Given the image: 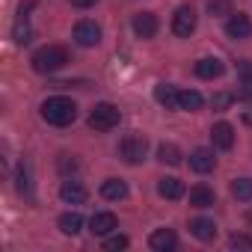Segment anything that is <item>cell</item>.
<instances>
[{
    "instance_id": "15",
    "label": "cell",
    "mask_w": 252,
    "mask_h": 252,
    "mask_svg": "<svg viewBox=\"0 0 252 252\" xmlns=\"http://www.w3.org/2000/svg\"><path fill=\"white\" fill-rule=\"evenodd\" d=\"M190 234L208 243V240H214V237H217V222H214V220H208V217H196V220H190Z\"/></svg>"
},
{
    "instance_id": "29",
    "label": "cell",
    "mask_w": 252,
    "mask_h": 252,
    "mask_svg": "<svg viewBox=\"0 0 252 252\" xmlns=\"http://www.w3.org/2000/svg\"><path fill=\"white\" fill-rule=\"evenodd\" d=\"M231 101H234V95H228V92H220V95H214V110H225Z\"/></svg>"
},
{
    "instance_id": "11",
    "label": "cell",
    "mask_w": 252,
    "mask_h": 252,
    "mask_svg": "<svg viewBox=\"0 0 252 252\" xmlns=\"http://www.w3.org/2000/svg\"><path fill=\"white\" fill-rule=\"evenodd\" d=\"M134 33L140 39H152L158 33V15L155 12H137L134 15Z\"/></svg>"
},
{
    "instance_id": "27",
    "label": "cell",
    "mask_w": 252,
    "mask_h": 252,
    "mask_svg": "<svg viewBox=\"0 0 252 252\" xmlns=\"http://www.w3.org/2000/svg\"><path fill=\"white\" fill-rule=\"evenodd\" d=\"M104 249H128V237H125V234H113V237H107L104 240Z\"/></svg>"
},
{
    "instance_id": "25",
    "label": "cell",
    "mask_w": 252,
    "mask_h": 252,
    "mask_svg": "<svg viewBox=\"0 0 252 252\" xmlns=\"http://www.w3.org/2000/svg\"><path fill=\"white\" fill-rule=\"evenodd\" d=\"M211 15H231V0H208Z\"/></svg>"
},
{
    "instance_id": "31",
    "label": "cell",
    "mask_w": 252,
    "mask_h": 252,
    "mask_svg": "<svg viewBox=\"0 0 252 252\" xmlns=\"http://www.w3.org/2000/svg\"><path fill=\"white\" fill-rule=\"evenodd\" d=\"M243 122H246V125H252V107H249V110H243Z\"/></svg>"
},
{
    "instance_id": "5",
    "label": "cell",
    "mask_w": 252,
    "mask_h": 252,
    "mask_svg": "<svg viewBox=\"0 0 252 252\" xmlns=\"http://www.w3.org/2000/svg\"><path fill=\"white\" fill-rule=\"evenodd\" d=\"M196 21H199V18H196V9H193V6H178L175 15H172V33L181 36V39H187V36H193Z\"/></svg>"
},
{
    "instance_id": "1",
    "label": "cell",
    "mask_w": 252,
    "mask_h": 252,
    "mask_svg": "<svg viewBox=\"0 0 252 252\" xmlns=\"http://www.w3.org/2000/svg\"><path fill=\"white\" fill-rule=\"evenodd\" d=\"M42 119L48 125H54V128H65V125H71L77 119V104L65 95H54L42 104Z\"/></svg>"
},
{
    "instance_id": "28",
    "label": "cell",
    "mask_w": 252,
    "mask_h": 252,
    "mask_svg": "<svg viewBox=\"0 0 252 252\" xmlns=\"http://www.w3.org/2000/svg\"><path fill=\"white\" fill-rule=\"evenodd\" d=\"M18 190H21V193L30 190V169H27V163L18 166Z\"/></svg>"
},
{
    "instance_id": "20",
    "label": "cell",
    "mask_w": 252,
    "mask_h": 252,
    "mask_svg": "<svg viewBox=\"0 0 252 252\" xmlns=\"http://www.w3.org/2000/svg\"><path fill=\"white\" fill-rule=\"evenodd\" d=\"M158 193L163 196V199H181L184 196V184H181V178H160L158 181Z\"/></svg>"
},
{
    "instance_id": "8",
    "label": "cell",
    "mask_w": 252,
    "mask_h": 252,
    "mask_svg": "<svg viewBox=\"0 0 252 252\" xmlns=\"http://www.w3.org/2000/svg\"><path fill=\"white\" fill-rule=\"evenodd\" d=\"M225 33H228L231 39H249V36H252V21H249L246 15H240V12H237V15L231 12L228 21H225Z\"/></svg>"
},
{
    "instance_id": "32",
    "label": "cell",
    "mask_w": 252,
    "mask_h": 252,
    "mask_svg": "<svg viewBox=\"0 0 252 252\" xmlns=\"http://www.w3.org/2000/svg\"><path fill=\"white\" fill-rule=\"evenodd\" d=\"M246 217H249V222H252V211H249V214H246Z\"/></svg>"
},
{
    "instance_id": "26",
    "label": "cell",
    "mask_w": 252,
    "mask_h": 252,
    "mask_svg": "<svg viewBox=\"0 0 252 252\" xmlns=\"http://www.w3.org/2000/svg\"><path fill=\"white\" fill-rule=\"evenodd\" d=\"M228 246H231V249H249V252H252V237H246V234H231V237H228Z\"/></svg>"
},
{
    "instance_id": "6",
    "label": "cell",
    "mask_w": 252,
    "mask_h": 252,
    "mask_svg": "<svg viewBox=\"0 0 252 252\" xmlns=\"http://www.w3.org/2000/svg\"><path fill=\"white\" fill-rule=\"evenodd\" d=\"M74 42H77L80 48H95V45L101 42V27H98L95 21H77V27H74Z\"/></svg>"
},
{
    "instance_id": "3",
    "label": "cell",
    "mask_w": 252,
    "mask_h": 252,
    "mask_svg": "<svg viewBox=\"0 0 252 252\" xmlns=\"http://www.w3.org/2000/svg\"><path fill=\"white\" fill-rule=\"evenodd\" d=\"M119 119H122L119 107H113V104H107V101L95 104L92 113H89V125H92L95 131H113L116 125H119Z\"/></svg>"
},
{
    "instance_id": "16",
    "label": "cell",
    "mask_w": 252,
    "mask_h": 252,
    "mask_svg": "<svg viewBox=\"0 0 252 252\" xmlns=\"http://www.w3.org/2000/svg\"><path fill=\"white\" fill-rule=\"evenodd\" d=\"M101 196L107 202H122V199H128V184H125L122 178H107L101 184Z\"/></svg>"
},
{
    "instance_id": "7",
    "label": "cell",
    "mask_w": 252,
    "mask_h": 252,
    "mask_svg": "<svg viewBox=\"0 0 252 252\" xmlns=\"http://www.w3.org/2000/svg\"><path fill=\"white\" fill-rule=\"evenodd\" d=\"M60 199H63L65 205H83V202L89 199V190H86L80 181H63V187H60Z\"/></svg>"
},
{
    "instance_id": "23",
    "label": "cell",
    "mask_w": 252,
    "mask_h": 252,
    "mask_svg": "<svg viewBox=\"0 0 252 252\" xmlns=\"http://www.w3.org/2000/svg\"><path fill=\"white\" fill-rule=\"evenodd\" d=\"M158 160H160V163L175 166V163H181V149H178L175 143H163V146L158 149Z\"/></svg>"
},
{
    "instance_id": "9",
    "label": "cell",
    "mask_w": 252,
    "mask_h": 252,
    "mask_svg": "<svg viewBox=\"0 0 252 252\" xmlns=\"http://www.w3.org/2000/svg\"><path fill=\"white\" fill-rule=\"evenodd\" d=\"M214 166H217V158H214L211 149H196V152L190 155V169H193V172L208 175V172H214Z\"/></svg>"
},
{
    "instance_id": "18",
    "label": "cell",
    "mask_w": 252,
    "mask_h": 252,
    "mask_svg": "<svg viewBox=\"0 0 252 252\" xmlns=\"http://www.w3.org/2000/svg\"><path fill=\"white\" fill-rule=\"evenodd\" d=\"M217 202V196H214V190L208 187V184H196L193 190H190V205L193 208H211Z\"/></svg>"
},
{
    "instance_id": "4",
    "label": "cell",
    "mask_w": 252,
    "mask_h": 252,
    "mask_svg": "<svg viewBox=\"0 0 252 252\" xmlns=\"http://www.w3.org/2000/svg\"><path fill=\"white\" fill-rule=\"evenodd\" d=\"M146 155H149V140H146V137L131 134V137L122 140V158L128 160L131 166H140V163L146 160Z\"/></svg>"
},
{
    "instance_id": "13",
    "label": "cell",
    "mask_w": 252,
    "mask_h": 252,
    "mask_svg": "<svg viewBox=\"0 0 252 252\" xmlns=\"http://www.w3.org/2000/svg\"><path fill=\"white\" fill-rule=\"evenodd\" d=\"M222 71H225V65L217 57H205L196 63V77H202V80H217V77H222Z\"/></svg>"
},
{
    "instance_id": "19",
    "label": "cell",
    "mask_w": 252,
    "mask_h": 252,
    "mask_svg": "<svg viewBox=\"0 0 252 252\" xmlns=\"http://www.w3.org/2000/svg\"><path fill=\"white\" fill-rule=\"evenodd\" d=\"M202 104H205V98H202L196 89H181V92H178V110L196 113V110H202Z\"/></svg>"
},
{
    "instance_id": "24",
    "label": "cell",
    "mask_w": 252,
    "mask_h": 252,
    "mask_svg": "<svg viewBox=\"0 0 252 252\" xmlns=\"http://www.w3.org/2000/svg\"><path fill=\"white\" fill-rule=\"evenodd\" d=\"M231 193H234V199L249 202V199H252V178H237V181L231 184Z\"/></svg>"
},
{
    "instance_id": "12",
    "label": "cell",
    "mask_w": 252,
    "mask_h": 252,
    "mask_svg": "<svg viewBox=\"0 0 252 252\" xmlns=\"http://www.w3.org/2000/svg\"><path fill=\"white\" fill-rule=\"evenodd\" d=\"M119 228V220H116V214H110V211H98L92 220H89V231L92 234H110V231H116Z\"/></svg>"
},
{
    "instance_id": "14",
    "label": "cell",
    "mask_w": 252,
    "mask_h": 252,
    "mask_svg": "<svg viewBox=\"0 0 252 252\" xmlns=\"http://www.w3.org/2000/svg\"><path fill=\"white\" fill-rule=\"evenodd\" d=\"M175 243H178V237H175L172 228H158V231H152V237H149V246H152L155 252H169V249H175Z\"/></svg>"
},
{
    "instance_id": "21",
    "label": "cell",
    "mask_w": 252,
    "mask_h": 252,
    "mask_svg": "<svg viewBox=\"0 0 252 252\" xmlns=\"http://www.w3.org/2000/svg\"><path fill=\"white\" fill-rule=\"evenodd\" d=\"M30 6H33V3H27V9H30ZM27 9L21 6V18H18V24H15V33H12L18 45H27V42L33 39V30H30V24H27Z\"/></svg>"
},
{
    "instance_id": "2",
    "label": "cell",
    "mask_w": 252,
    "mask_h": 252,
    "mask_svg": "<svg viewBox=\"0 0 252 252\" xmlns=\"http://www.w3.org/2000/svg\"><path fill=\"white\" fill-rule=\"evenodd\" d=\"M33 71H39V74H54V71H60L65 63H68V51L65 48H60V45H45V48H39L36 54H33Z\"/></svg>"
},
{
    "instance_id": "10",
    "label": "cell",
    "mask_w": 252,
    "mask_h": 252,
    "mask_svg": "<svg viewBox=\"0 0 252 252\" xmlns=\"http://www.w3.org/2000/svg\"><path fill=\"white\" fill-rule=\"evenodd\" d=\"M211 140H214V146H217V149L228 152V149L234 146V128H231L228 122H217L214 128H211Z\"/></svg>"
},
{
    "instance_id": "30",
    "label": "cell",
    "mask_w": 252,
    "mask_h": 252,
    "mask_svg": "<svg viewBox=\"0 0 252 252\" xmlns=\"http://www.w3.org/2000/svg\"><path fill=\"white\" fill-rule=\"evenodd\" d=\"M95 3H98V0H71V6H77V9H89Z\"/></svg>"
},
{
    "instance_id": "22",
    "label": "cell",
    "mask_w": 252,
    "mask_h": 252,
    "mask_svg": "<svg viewBox=\"0 0 252 252\" xmlns=\"http://www.w3.org/2000/svg\"><path fill=\"white\" fill-rule=\"evenodd\" d=\"M80 228H83V217L77 211H68V214L60 217V231L63 234H77Z\"/></svg>"
},
{
    "instance_id": "17",
    "label": "cell",
    "mask_w": 252,
    "mask_h": 252,
    "mask_svg": "<svg viewBox=\"0 0 252 252\" xmlns=\"http://www.w3.org/2000/svg\"><path fill=\"white\" fill-rule=\"evenodd\" d=\"M178 92H181V89H175L172 83H158V86H155V98H158V104H163L166 110H178Z\"/></svg>"
}]
</instances>
